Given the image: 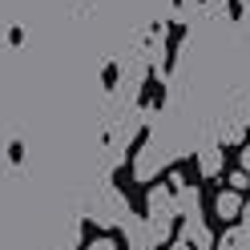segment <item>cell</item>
I'll use <instances>...</instances> for the list:
<instances>
[{
  "label": "cell",
  "instance_id": "obj_1",
  "mask_svg": "<svg viewBox=\"0 0 250 250\" xmlns=\"http://www.w3.org/2000/svg\"><path fill=\"white\" fill-rule=\"evenodd\" d=\"M174 214H178V206H174V198H169L166 186L149 190V222H146V230H149L153 246H166V242H169V226H174Z\"/></svg>",
  "mask_w": 250,
  "mask_h": 250
},
{
  "label": "cell",
  "instance_id": "obj_6",
  "mask_svg": "<svg viewBox=\"0 0 250 250\" xmlns=\"http://www.w3.org/2000/svg\"><path fill=\"white\" fill-rule=\"evenodd\" d=\"M246 186H250L246 174H234V178H230V190H246Z\"/></svg>",
  "mask_w": 250,
  "mask_h": 250
},
{
  "label": "cell",
  "instance_id": "obj_2",
  "mask_svg": "<svg viewBox=\"0 0 250 250\" xmlns=\"http://www.w3.org/2000/svg\"><path fill=\"white\" fill-rule=\"evenodd\" d=\"M214 250H250V226H234L222 234V242H214Z\"/></svg>",
  "mask_w": 250,
  "mask_h": 250
},
{
  "label": "cell",
  "instance_id": "obj_8",
  "mask_svg": "<svg viewBox=\"0 0 250 250\" xmlns=\"http://www.w3.org/2000/svg\"><path fill=\"white\" fill-rule=\"evenodd\" d=\"M242 174H246V178H250V146H246V149H242Z\"/></svg>",
  "mask_w": 250,
  "mask_h": 250
},
{
  "label": "cell",
  "instance_id": "obj_4",
  "mask_svg": "<svg viewBox=\"0 0 250 250\" xmlns=\"http://www.w3.org/2000/svg\"><path fill=\"white\" fill-rule=\"evenodd\" d=\"M125 230H129V246H133V250H153V238H149V230H146L142 222L125 218Z\"/></svg>",
  "mask_w": 250,
  "mask_h": 250
},
{
  "label": "cell",
  "instance_id": "obj_3",
  "mask_svg": "<svg viewBox=\"0 0 250 250\" xmlns=\"http://www.w3.org/2000/svg\"><path fill=\"white\" fill-rule=\"evenodd\" d=\"M214 210H218V218H238L242 214V198H238V190H222L218 194V202H214Z\"/></svg>",
  "mask_w": 250,
  "mask_h": 250
},
{
  "label": "cell",
  "instance_id": "obj_7",
  "mask_svg": "<svg viewBox=\"0 0 250 250\" xmlns=\"http://www.w3.org/2000/svg\"><path fill=\"white\" fill-rule=\"evenodd\" d=\"M166 250H194V246H190V242H186V238H174V242H169Z\"/></svg>",
  "mask_w": 250,
  "mask_h": 250
},
{
  "label": "cell",
  "instance_id": "obj_9",
  "mask_svg": "<svg viewBox=\"0 0 250 250\" xmlns=\"http://www.w3.org/2000/svg\"><path fill=\"white\" fill-rule=\"evenodd\" d=\"M238 218H242V226H250V202L242 206V214H238Z\"/></svg>",
  "mask_w": 250,
  "mask_h": 250
},
{
  "label": "cell",
  "instance_id": "obj_5",
  "mask_svg": "<svg viewBox=\"0 0 250 250\" xmlns=\"http://www.w3.org/2000/svg\"><path fill=\"white\" fill-rule=\"evenodd\" d=\"M222 169V153L218 149H202V174H218Z\"/></svg>",
  "mask_w": 250,
  "mask_h": 250
}]
</instances>
